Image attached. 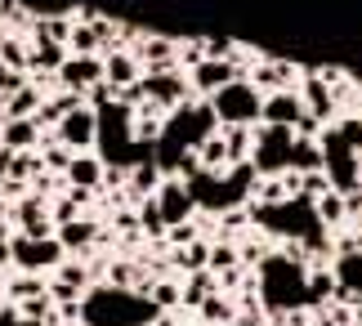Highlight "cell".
I'll list each match as a JSON object with an SVG mask.
<instances>
[{
	"label": "cell",
	"mask_w": 362,
	"mask_h": 326,
	"mask_svg": "<svg viewBox=\"0 0 362 326\" xmlns=\"http://www.w3.org/2000/svg\"><path fill=\"white\" fill-rule=\"evenodd\" d=\"M161 308L139 291H121V286H90L81 295V322L86 326H157Z\"/></svg>",
	"instance_id": "obj_1"
},
{
	"label": "cell",
	"mask_w": 362,
	"mask_h": 326,
	"mask_svg": "<svg viewBox=\"0 0 362 326\" xmlns=\"http://www.w3.org/2000/svg\"><path fill=\"white\" fill-rule=\"evenodd\" d=\"M255 291L269 318L291 313V308H309V268L291 264L282 250H273L255 273Z\"/></svg>",
	"instance_id": "obj_2"
},
{
	"label": "cell",
	"mask_w": 362,
	"mask_h": 326,
	"mask_svg": "<svg viewBox=\"0 0 362 326\" xmlns=\"http://www.w3.org/2000/svg\"><path fill=\"white\" fill-rule=\"evenodd\" d=\"M206 103L215 107V121L219 125H255L259 121V107H264V90H255V81H228L224 90H215Z\"/></svg>",
	"instance_id": "obj_3"
},
{
	"label": "cell",
	"mask_w": 362,
	"mask_h": 326,
	"mask_svg": "<svg viewBox=\"0 0 362 326\" xmlns=\"http://www.w3.org/2000/svg\"><path fill=\"white\" fill-rule=\"evenodd\" d=\"M291 144H296V130H286V125H264V130H255V152H250L255 179H282L291 170Z\"/></svg>",
	"instance_id": "obj_4"
},
{
	"label": "cell",
	"mask_w": 362,
	"mask_h": 326,
	"mask_svg": "<svg viewBox=\"0 0 362 326\" xmlns=\"http://www.w3.org/2000/svg\"><path fill=\"white\" fill-rule=\"evenodd\" d=\"M9 260L23 268V273H54L67 250L59 246V237H32V233H18L9 237Z\"/></svg>",
	"instance_id": "obj_5"
},
{
	"label": "cell",
	"mask_w": 362,
	"mask_h": 326,
	"mask_svg": "<svg viewBox=\"0 0 362 326\" xmlns=\"http://www.w3.org/2000/svg\"><path fill=\"white\" fill-rule=\"evenodd\" d=\"M139 90H144V103H157L161 112H175L179 103H188L192 98V85H188V76L179 72H148L144 81H139Z\"/></svg>",
	"instance_id": "obj_6"
},
{
	"label": "cell",
	"mask_w": 362,
	"mask_h": 326,
	"mask_svg": "<svg viewBox=\"0 0 362 326\" xmlns=\"http://www.w3.org/2000/svg\"><path fill=\"white\" fill-rule=\"evenodd\" d=\"M54 134H59V144H67L72 152H90L94 144H99V112H94L90 103H81V107H72L59 125H54Z\"/></svg>",
	"instance_id": "obj_7"
},
{
	"label": "cell",
	"mask_w": 362,
	"mask_h": 326,
	"mask_svg": "<svg viewBox=\"0 0 362 326\" xmlns=\"http://www.w3.org/2000/svg\"><path fill=\"white\" fill-rule=\"evenodd\" d=\"M59 90H72V94H90L94 85L103 81V54H67L63 67L54 72Z\"/></svg>",
	"instance_id": "obj_8"
},
{
	"label": "cell",
	"mask_w": 362,
	"mask_h": 326,
	"mask_svg": "<svg viewBox=\"0 0 362 326\" xmlns=\"http://www.w3.org/2000/svg\"><path fill=\"white\" fill-rule=\"evenodd\" d=\"M152 202H157V210H161V219H165V228H170V223H184V219H192V215H197V202H192L188 183L179 179V175H170V179H161V188L152 192Z\"/></svg>",
	"instance_id": "obj_9"
},
{
	"label": "cell",
	"mask_w": 362,
	"mask_h": 326,
	"mask_svg": "<svg viewBox=\"0 0 362 326\" xmlns=\"http://www.w3.org/2000/svg\"><path fill=\"white\" fill-rule=\"evenodd\" d=\"M242 72L233 67L228 59H202L197 67H188V85H192V98H211L215 90H224L228 81H238Z\"/></svg>",
	"instance_id": "obj_10"
},
{
	"label": "cell",
	"mask_w": 362,
	"mask_h": 326,
	"mask_svg": "<svg viewBox=\"0 0 362 326\" xmlns=\"http://www.w3.org/2000/svg\"><path fill=\"white\" fill-rule=\"evenodd\" d=\"M130 54L139 59V67H148V72H175V67H179V40L157 36V32L144 36V40H139V50H130Z\"/></svg>",
	"instance_id": "obj_11"
},
{
	"label": "cell",
	"mask_w": 362,
	"mask_h": 326,
	"mask_svg": "<svg viewBox=\"0 0 362 326\" xmlns=\"http://www.w3.org/2000/svg\"><path fill=\"white\" fill-rule=\"evenodd\" d=\"M54 237H59V246L67 250V255H76V260H86V255L94 250L103 242V228L94 219H67V223H59V228H54Z\"/></svg>",
	"instance_id": "obj_12"
},
{
	"label": "cell",
	"mask_w": 362,
	"mask_h": 326,
	"mask_svg": "<svg viewBox=\"0 0 362 326\" xmlns=\"http://www.w3.org/2000/svg\"><path fill=\"white\" fill-rule=\"evenodd\" d=\"M296 94H300V103H304V112H313V117L317 121H336V90H331V85L322 81V76H317V72H309V76H304L300 85H296Z\"/></svg>",
	"instance_id": "obj_13"
},
{
	"label": "cell",
	"mask_w": 362,
	"mask_h": 326,
	"mask_svg": "<svg viewBox=\"0 0 362 326\" xmlns=\"http://www.w3.org/2000/svg\"><path fill=\"white\" fill-rule=\"evenodd\" d=\"M304 117V103L296 90H277V94H264V107H259V125H286L296 130V121Z\"/></svg>",
	"instance_id": "obj_14"
},
{
	"label": "cell",
	"mask_w": 362,
	"mask_h": 326,
	"mask_svg": "<svg viewBox=\"0 0 362 326\" xmlns=\"http://www.w3.org/2000/svg\"><path fill=\"white\" fill-rule=\"evenodd\" d=\"M103 81L121 94V90H130L134 81H144V67H139V59L130 50H112V54H103Z\"/></svg>",
	"instance_id": "obj_15"
},
{
	"label": "cell",
	"mask_w": 362,
	"mask_h": 326,
	"mask_svg": "<svg viewBox=\"0 0 362 326\" xmlns=\"http://www.w3.org/2000/svg\"><path fill=\"white\" fill-rule=\"evenodd\" d=\"M103 157H94V152H76L72 161H67V183H72V188H86V192H99L103 188Z\"/></svg>",
	"instance_id": "obj_16"
},
{
	"label": "cell",
	"mask_w": 362,
	"mask_h": 326,
	"mask_svg": "<svg viewBox=\"0 0 362 326\" xmlns=\"http://www.w3.org/2000/svg\"><path fill=\"white\" fill-rule=\"evenodd\" d=\"M40 125L36 117H23V121H5L0 125V148H9V152H32L40 144Z\"/></svg>",
	"instance_id": "obj_17"
},
{
	"label": "cell",
	"mask_w": 362,
	"mask_h": 326,
	"mask_svg": "<svg viewBox=\"0 0 362 326\" xmlns=\"http://www.w3.org/2000/svg\"><path fill=\"white\" fill-rule=\"evenodd\" d=\"M67 59V45H49V40H36L32 50H27V67H32L36 76H54Z\"/></svg>",
	"instance_id": "obj_18"
},
{
	"label": "cell",
	"mask_w": 362,
	"mask_h": 326,
	"mask_svg": "<svg viewBox=\"0 0 362 326\" xmlns=\"http://www.w3.org/2000/svg\"><path fill=\"white\" fill-rule=\"evenodd\" d=\"M18 223H23V233H32V237H54V219H49V210L40 206V197H23Z\"/></svg>",
	"instance_id": "obj_19"
},
{
	"label": "cell",
	"mask_w": 362,
	"mask_h": 326,
	"mask_svg": "<svg viewBox=\"0 0 362 326\" xmlns=\"http://www.w3.org/2000/svg\"><path fill=\"white\" fill-rule=\"evenodd\" d=\"M224 148H228V165H246L250 152H255V130L250 125H224Z\"/></svg>",
	"instance_id": "obj_20"
},
{
	"label": "cell",
	"mask_w": 362,
	"mask_h": 326,
	"mask_svg": "<svg viewBox=\"0 0 362 326\" xmlns=\"http://www.w3.org/2000/svg\"><path fill=\"white\" fill-rule=\"evenodd\" d=\"M40 103H45V94L36 90V85H18L9 98H5V121H23V117H36Z\"/></svg>",
	"instance_id": "obj_21"
},
{
	"label": "cell",
	"mask_w": 362,
	"mask_h": 326,
	"mask_svg": "<svg viewBox=\"0 0 362 326\" xmlns=\"http://www.w3.org/2000/svg\"><path fill=\"white\" fill-rule=\"evenodd\" d=\"M197 322H206V326H228V322H238V313H233V300H228L224 291H211V295L197 304Z\"/></svg>",
	"instance_id": "obj_22"
},
{
	"label": "cell",
	"mask_w": 362,
	"mask_h": 326,
	"mask_svg": "<svg viewBox=\"0 0 362 326\" xmlns=\"http://www.w3.org/2000/svg\"><path fill=\"white\" fill-rule=\"evenodd\" d=\"M331 273H336L340 291L362 295V250H354V255H336V260H331Z\"/></svg>",
	"instance_id": "obj_23"
},
{
	"label": "cell",
	"mask_w": 362,
	"mask_h": 326,
	"mask_svg": "<svg viewBox=\"0 0 362 326\" xmlns=\"http://www.w3.org/2000/svg\"><path fill=\"white\" fill-rule=\"evenodd\" d=\"M192 152H197L202 170H211V175H224V170H228V148H224V134H219V130H215V134H206Z\"/></svg>",
	"instance_id": "obj_24"
},
{
	"label": "cell",
	"mask_w": 362,
	"mask_h": 326,
	"mask_svg": "<svg viewBox=\"0 0 362 326\" xmlns=\"http://www.w3.org/2000/svg\"><path fill=\"white\" fill-rule=\"evenodd\" d=\"M291 170H296V175L322 170V144H317V139H296V144H291Z\"/></svg>",
	"instance_id": "obj_25"
},
{
	"label": "cell",
	"mask_w": 362,
	"mask_h": 326,
	"mask_svg": "<svg viewBox=\"0 0 362 326\" xmlns=\"http://www.w3.org/2000/svg\"><path fill=\"white\" fill-rule=\"evenodd\" d=\"M313 215L322 223H344V219H349V215H344V192L327 188L322 197H313Z\"/></svg>",
	"instance_id": "obj_26"
},
{
	"label": "cell",
	"mask_w": 362,
	"mask_h": 326,
	"mask_svg": "<svg viewBox=\"0 0 362 326\" xmlns=\"http://www.w3.org/2000/svg\"><path fill=\"white\" fill-rule=\"evenodd\" d=\"M211 291H219L211 268H202V273H188V281H184V308H197Z\"/></svg>",
	"instance_id": "obj_27"
},
{
	"label": "cell",
	"mask_w": 362,
	"mask_h": 326,
	"mask_svg": "<svg viewBox=\"0 0 362 326\" xmlns=\"http://www.w3.org/2000/svg\"><path fill=\"white\" fill-rule=\"evenodd\" d=\"M54 273H59V281H67V286H72V291H81V295H86L90 291V268H86V260H76V255H67V260L59 264V268H54Z\"/></svg>",
	"instance_id": "obj_28"
},
{
	"label": "cell",
	"mask_w": 362,
	"mask_h": 326,
	"mask_svg": "<svg viewBox=\"0 0 362 326\" xmlns=\"http://www.w3.org/2000/svg\"><path fill=\"white\" fill-rule=\"evenodd\" d=\"M67 54H103V50H99V36H94V27H90V18H76V23H72Z\"/></svg>",
	"instance_id": "obj_29"
},
{
	"label": "cell",
	"mask_w": 362,
	"mask_h": 326,
	"mask_svg": "<svg viewBox=\"0 0 362 326\" xmlns=\"http://www.w3.org/2000/svg\"><path fill=\"white\" fill-rule=\"evenodd\" d=\"M340 291V281H336V273H317V268H309V308H317V304H327L331 295Z\"/></svg>",
	"instance_id": "obj_30"
},
{
	"label": "cell",
	"mask_w": 362,
	"mask_h": 326,
	"mask_svg": "<svg viewBox=\"0 0 362 326\" xmlns=\"http://www.w3.org/2000/svg\"><path fill=\"white\" fill-rule=\"evenodd\" d=\"M242 260H238V242H228V237H215L211 242V273H224V268H238Z\"/></svg>",
	"instance_id": "obj_31"
},
{
	"label": "cell",
	"mask_w": 362,
	"mask_h": 326,
	"mask_svg": "<svg viewBox=\"0 0 362 326\" xmlns=\"http://www.w3.org/2000/svg\"><path fill=\"white\" fill-rule=\"evenodd\" d=\"M148 300L152 304H157L161 308V313H165V308H179V304H184V286H179V281H152V291H148Z\"/></svg>",
	"instance_id": "obj_32"
},
{
	"label": "cell",
	"mask_w": 362,
	"mask_h": 326,
	"mask_svg": "<svg viewBox=\"0 0 362 326\" xmlns=\"http://www.w3.org/2000/svg\"><path fill=\"white\" fill-rule=\"evenodd\" d=\"M32 18H54V13H72L81 0H18Z\"/></svg>",
	"instance_id": "obj_33"
},
{
	"label": "cell",
	"mask_w": 362,
	"mask_h": 326,
	"mask_svg": "<svg viewBox=\"0 0 362 326\" xmlns=\"http://www.w3.org/2000/svg\"><path fill=\"white\" fill-rule=\"evenodd\" d=\"M139 277H144V268L130 264V260H117L112 264V277H107V286H121V291H134Z\"/></svg>",
	"instance_id": "obj_34"
},
{
	"label": "cell",
	"mask_w": 362,
	"mask_h": 326,
	"mask_svg": "<svg viewBox=\"0 0 362 326\" xmlns=\"http://www.w3.org/2000/svg\"><path fill=\"white\" fill-rule=\"evenodd\" d=\"M0 63H5L9 72H27V50H23V40H13V36L0 40Z\"/></svg>",
	"instance_id": "obj_35"
},
{
	"label": "cell",
	"mask_w": 362,
	"mask_h": 326,
	"mask_svg": "<svg viewBox=\"0 0 362 326\" xmlns=\"http://www.w3.org/2000/svg\"><path fill=\"white\" fill-rule=\"evenodd\" d=\"M9 295H13V300H40V295H49V286H45V281H40V277L32 273V277L13 281V286H9Z\"/></svg>",
	"instance_id": "obj_36"
},
{
	"label": "cell",
	"mask_w": 362,
	"mask_h": 326,
	"mask_svg": "<svg viewBox=\"0 0 362 326\" xmlns=\"http://www.w3.org/2000/svg\"><path fill=\"white\" fill-rule=\"evenodd\" d=\"M327 188H331L327 170H313V175H304V183H300V197H309V202H313V197H322Z\"/></svg>",
	"instance_id": "obj_37"
},
{
	"label": "cell",
	"mask_w": 362,
	"mask_h": 326,
	"mask_svg": "<svg viewBox=\"0 0 362 326\" xmlns=\"http://www.w3.org/2000/svg\"><path fill=\"white\" fill-rule=\"evenodd\" d=\"M170 326H206V322H197V318H192V322H170Z\"/></svg>",
	"instance_id": "obj_38"
},
{
	"label": "cell",
	"mask_w": 362,
	"mask_h": 326,
	"mask_svg": "<svg viewBox=\"0 0 362 326\" xmlns=\"http://www.w3.org/2000/svg\"><path fill=\"white\" fill-rule=\"evenodd\" d=\"M0 121H5V107H0Z\"/></svg>",
	"instance_id": "obj_39"
},
{
	"label": "cell",
	"mask_w": 362,
	"mask_h": 326,
	"mask_svg": "<svg viewBox=\"0 0 362 326\" xmlns=\"http://www.w3.org/2000/svg\"><path fill=\"white\" fill-rule=\"evenodd\" d=\"M228 326H242V322H228Z\"/></svg>",
	"instance_id": "obj_40"
}]
</instances>
